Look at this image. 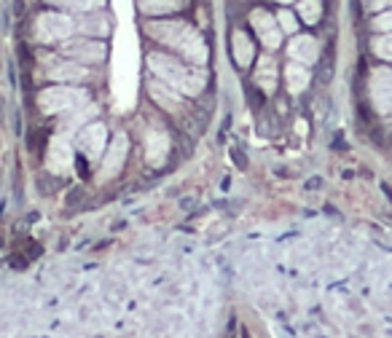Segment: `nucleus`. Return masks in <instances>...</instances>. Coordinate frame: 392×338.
Listing matches in <instances>:
<instances>
[{"instance_id": "nucleus-5", "label": "nucleus", "mask_w": 392, "mask_h": 338, "mask_svg": "<svg viewBox=\"0 0 392 338\" xmlns=\"http://www.w3.org/2000/svg\"><path fill=\"white\" fill-rule=\"evenodd\" d=\"M62 54L75 62H84V65H94V62L105 59V46L97 41H68L62 46Z\"/></svg>"}, {"instance_id": "nucleus-26", "label": "nucleus", "mask_w": 392, "mask_h": 338, "mask_svg": "<svg viewBox=\"0 0 392 338\" xmlns=\"http://www.w3.org/2000/svg\"><path fill=\"white\" fill-rule=\"evenodd\" d=\"M280 3H290V0H280Z\"/></svg>"}, {"instance_id": "nucleus-15", "label": "nucleus", "mask_w": 392, "mask_h": 338, "mask_svg": "<svg viewBox=\"0 0 392 338\" xmlns=\"http://www.w3.org/2000/svg\"><path fill=\"white\" fill-rule=\"evenodd\" d=\"M92 115H97V108H92V105H81V108H75V111L62 121V134H71L75 129L81 127L84 121H89Z\"/></svg>"}, {"instance_id": "nucleus-14", "label": "nucleus", "mask_w": 392, "mask_h": 338, "mask_svg": "<svg viewBox=\"0 0 392 338\" xmlns=\"http://www.w3.org/2000/svg\"><path fill=\"white\" fill-rule=\"evenodd\" d=\"M78 30L81 32H89V35H108L111 32V25H108V16H102V14H86V16H81L78 22Z\"/></svg>"}, {"instance_id": "nucleus-7", "label": "nucleus", "mask_w": 392, "mask_h": 338, "mask_svg": "<svg viewBox=\"0 0 392 338\" xmlns=\"http://www.w3.org/2000/svg\"><path fill=\"white\" fill-rule=\"evenodd\" d=\"M252 27H255V32H258V38L267 43V49H277L280 46V19H274V16L269 14V11H252Z\"/></svg>"}, {"instance_id": "nucleus-11", "label": "nucleus", "mask_w": 392, "mask_h": 338, "mask_svg": "<svg viewBox=\"0 0 392 338\" xmlns=\"http://www.w3.org/2000/svg\"><path fill=\"white\" fill-rule=\"evenodd\" d=\"M288 54L293 56L295 62H304V65H312L317 54H320V49H317V41L314 38H309V35H298L293 38V43L288 46Z\"/></svg>"}, {"instance_id": "nucleus-1", "label": "nucleus", "mask_w": 392, "mask_h": 338, "mask_svg": "<svg viewBox=\"0 0 392 338\" xmlns=\"http://www.w3.org/2000/svg\"><path fill=\"white\" fill-rule=\"evenodd\" d=\"M145 32L156 38L159 43H167L172 49H178L191 65H204L207 62V49L204 41L199 38V32L191 30L183 22H148Z\"/></svg>"}, {"instance_id": "nucleus-3", "label": "nucleus", "mask_w": 392, "mask_h": 338, "mask_svg": "<svg viewBox=\"0 0 392 338\" xmlns=\"http://www.w3.org/2000/svg\"><path fill=\"white\" fill-rule=\"evenodd\" d=\"M38 105L46 113L75 111V108L86 105V94L81 89H73V86H51V89H43L38 94Z\"/></svg>"}, {"instance_id": "nucleus-8", "label": "nucleus", "mask_w": 392, "mask_h": 338, "mask_svg": "<svg viewBox=\"0 0 392 338\" xmlns=\"http://www.w3.org/2000/svg\"><path fill=\"white\" fill-rule=\"evenodd\" d=\"M105 127L102 124H86L81 132H78V140H75V145H78V151L86 156H99L102 154V148H105Z\"/></svg>"}, {"instance_id": "nucleus-12", "label": "nucleus", "mask_w": 392, "mask_h": 338, "mask_svg": "<svg viewBox=\"0 0 392 338\" xmlns=\"http://www.w3.org/2000/svg\"><path fill=\"white\" fill-rule=\"evenodd\" d=\"M49 75L54 78V81H84L86 78V70L73 59V62H56L49 68Z\"/></svg>"}, {"instance_id": "nucleus-20", "label": "nucleus", "mask_w": 392, "mask_h": 338, "mask_svg": "<svg viewBox=\"0 0 392 338\" xmlns=\"http://www.w3.org/2000/svg\"><path fill=\"white\" fill-rule=\"evenodd\" d=\"M151 94H154L164 108H169V111H175L178 105H180V99L172 94V89H167V86H159V84H151Z\"/></svg>"}, {"instance_id": "nucleus-10", "label": "nucleus", "mask_w": 392, "mask_h": 338, "mask_svg": "<svg viewBox=\"0 0 392 338\" xmlns=\"http://www.w3.org/2000/svg\"><path fill=\"white\" fill-rule=\"evenodd\" d=\"M126 158V134H116V140L111 142L105 161H102V177H113L118 169L124 167Z\"/></svg>"}, {"instance_id": "nucleus-16", "label": "nucleus", "mask_w": 392, "mask_h": 338, "mask_svg": "<svg viewBox=\"0 0 392 338\" xmlns=\"http://www.w3.org/2000/svg\"><path fill=\"white\" fill-rule=\"evenodd\" d=\"M137 3L145 14H169V11H178L185 6L183 0H137Z\"/></svg>"}, {"instance_id": "nucleus-24", "label": "nucleus", "mask_w": 392, "mask_h": 338, "mask_svg": "<svg viewBox=\"0 0 392 338\" xmlns=\"http://www.w3.org/2000/svg\"><path fill=\"white\" fill-rule=\"evenodd\" d=\"M277 19H280V27L285 30V32H295V27H298V25H295V16L290 14V11H282Z\"/></svg>"}, {"instance_id": "nucleus-18", "label": "nucleus", "mask_w": 392, "mask_h": 338, "mask_svg": "<svg viewBox=\"0 0 392 338\" xmlns=\"http://www.w3.org/2000/svg\"><path fill=\"white\" fill-rule=\"evenodd\" d=\"M285 78H288V86L293 89V92H301V89H307L309 86V70L307 68H301V65H288V70H285Z\"/></svg>"}, {"instance_id": "nucleus-4", "label": "nucleus", "mask_w": 392, "mask_h": 338, "mask_svg": "<svg viewBox=\"0 0 392 338\" xmlns=\"http://www.w3.org/2000/svg\"><path fill=\"white\" fill-rule=\"evenodd\" d=\"M371 97L381 113L392 111V70L390 68H376L371 75Z\"/></svg>"}, {"instance_id": "nucleus-23", "label": "nucleus", "mask_w": 392, "mask_h": 338, "mask_svg": "<svg viewBox=\"0 0 392 338\" xmlns=\"http://www.w3.org/2000/svg\"><path fill=\"white\" fill-rule=\"evenodd\" d=\"M374 51H376L381 59H392V35H381V38L374 43Z\"/></svg>"}, {"instance_id": "nucleus-13", "label": "nucleus", "mask_w": 392, "mask_h": 338, "mask_svg": "<svg viewBox=\"0 0 392 338\" xmlns=\"http://www.w3.org/2000/svg\"><path fill=\"white\" fill-rule=\"evenodd\" d=\"M148 161L159 167V164H164V158H167V151H169V140L161 134V132H151L148 134Z\"/></svg>"}, {"instance_id": "nucleus-19", "label": "nucleus", "mask_w": 392, "mask_h": 338, "mask_svg": "<svg viewBox=\"0 0 392 338\" xmlns=\"http://www.w3.org/2000/svg\"><path fill=\"white\" fill-rule=\"evenodd\" d=\"M255 81L264 86L267 92H271L274 89V84H277V73H274V62L271 59H261V68H258V73H255Z\"/></svg>"}, {"instance_id": "nucleus-22", "label": "nucleus", "mask_w": 392, "mask_h": 338, "mask_svg": "<svg viewBox=\"0 0 392 338\" xmlns=\"http://www.w3.org/2000/svg\"><path fill=\"white\" fill-rule=\"evenodd\" d=\"M49 3L62 6V8H68V11H92V8H97L102 0H49Z\"/></svg>"}, {"instance_id": "nucleus-21", "label": "nucleus", "mask_w": 392, "mask_h": 338, "mask_svg": "<svg viewBox=\"0 0 392 338\" xmlns=\"http://www.w3.org/2000/svg\"><path fill=\"white\" fill-rule=\"evenodd\" d=\"M298 14L304 16V22H307V25H314L322 14L320 0H304V3H298Z\"/></svg>"}, {"instance_id": "nucleus-9", "label": "nucleus", "mask_w": 392, "mask_h": 338, "mask_svg": "<svg viewBox=\"0 0 392 338\" xmlns=\"http://www.w3.org/2000/svg\"><path fill=\"white\" fill-rule=\"evenodd\" d=\"M46 164L51 172L56 175H68L73 169V148L71 142L65 140V137H56L51 142V148H49V158H46Z\"/></svg>"}, {"instance_id": "nucleus-17", "label": "nucleus", "mask_w": 392, "mask_h": 338, "mask_svg": "<svg viewBox=\"0 0 392 338\" xmlns=\"http://www.w3.org/2000/svg\"><path fill=\"white\" fill-rule=\"evenodd\" d=\"M234 59H237L239 68H247L252 62V43L247 41L245 32H237V35H234Z\"/></svg>"}, {"instance_id": "nucleus-2", "label": "nucleus", "mask_w": 392, "mask_h": 338, "mask_svg": "<svg viewBox=\"0 0 392 338\" xmlns=\"http://www.w3.org/2000/svg\"><path fill=\"white\" fill-rule=\"evenodd\" d=\"M148 65L154 68V73L159 78H164L172 89H178L183 94H199L202 89H204V73L196 70V68H185L180 65L178 59H172L167 54H151L148 56Z\"/></svg>"}, {"instance_id": "nucleus-6", "label": "nucleus", "mask_w": 392, "mask_h": 338, "mask_svg": "<svg viewBox=\"0 0 392 338\" xmlns=\"http://www.w3.org/2000/svg\"><path fill=\"white\" fill-rule=\"evenodd\" d=\"M38 27H41V35L46 41H62V38H68L78 25L73 22L71 16L54 14V11H51V14H43L41 19H38Z\"/></svg>"}, {"instance_id": "nucleus-25", "label": "nucleus", "mask_w": 392, "mask_h": 338, "mask_svg": "<svg viewBox=\"0 0 392 338\" xmlns=\"http://www.w3.org/2000/svg\"><path fill=\"white\" fill-rule=\"evenodd\" d=\"M376 30H392V11H387V14H381L376 19V25H374Z\"/></svg>"}]
</instances>
